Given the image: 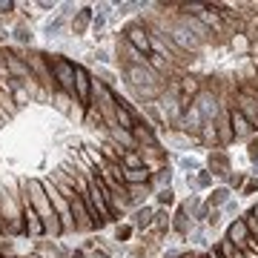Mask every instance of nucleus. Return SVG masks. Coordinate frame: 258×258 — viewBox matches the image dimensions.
<instances>
[{"mask_svg": "<svg viewBox=\"0 0 258 258\" xmlns=\"http://www.w3.org/2000/svg\"><path fill=\"white\" fill-rule=\"evenodd\" d=\"M92 69H86L83 63H75V101L81 106H92Z\"/></svg>", "mask_w": 258, "mask_h": 258, "instance_id": "nucleus-7", "label": "nucleus"}, {"mask_svg": "<svg viewBox=\"0 0 258 258\" xmlns=\"http://www.w3.org/2000/svg\"><path fill=\"white\" fill-rule=\"evenodd\" d=\"M215 141H218V147H230V144H235V132H232V123H230V109H224L218 118H215Z\"/></svg>", "mask_w": 258, "mask_h": 258, "instance_id": "nucleus-15", "label": "nucleus"}, {"mask_svg": "<svg viewBox=\"0 0 258 258\" xmlns=\"http://www.w3.org/2000/svg\"><path fill=\"white\" fill-rule=\"evenodd\" d=\"M169 232H172V210H158L155 207V218H152V230H149V235L166 238Z\"/></svg>", "mask_w": 258, "mask_h": 258, "instance_id": "nucleus-19", "label": "nucleus"}, {"mask_svg": "<svg viewBox=\"0 0 258 258\" xmlns=\"http://www.w3.org/2000/svg\"><path fill=\"white\" fill-rule=\"evenodd\" d=\"M92 78H95L98 83H103V86H109V89H115V86H118V78H120V75L115 72V69H109V66H98V63H95Z\"/></svg>", "mask_w": 258, "mask_h": 258, "instance_id": "nucleus-25", "label": "nucleus"}, {"mask_svg": "<svg viewBox=\"0 0 258 258\" xmlns=\"http://www.w3.org/2000/svg\"><path fill=\"white\" fill-rule=\"evenodd\" d=\"M221 224H224L221 210H212V212H210V218H207V230H218Z\"/></svg>", "mask_w": 258, "mask_h": 258, "instance_id": "nucleus-37", "label": "nucleus"}, {"mask_svg": "<svg viewBox=\"0 0 258 258\" xmlns=\"http://www.w3.org/2000/svg\"><path fill=\"white\" fill-rule=\"evenodd\" d=\"M247 178H249V172H244V169H235V172L227 178V184H224V186H230L232 192H241V189H244V184H247Z\"/></svg>", "mask_w": 258, "mask_h": 258, "instance_id": "nucleus-32", "label": "nucleus"}, {"mask_svg": "<svg viewBox=\"0 0 258 258\" xmlns=\"http://www.w3.org/2000/svg\"><path fill=\"white\" fill-rule=\"evenodd\" d=\"M9 37L15 40V46H20V49H32V43H35V32H32V26H26L23 20L15 23V29H12Z\"/></svg>", "mask_w": 258, "mask_h": 258, "instance_id": "nucleus-21", "label": "nucleus"}, {"mask_svg": "<svg viewBox=\"0 0 258 258\" xmlns=\"http://www.w3.org/2000/svg\"><path fill=\"white\" fill-rule=\"evenodd\" d=\"M212 247H215V252H218L221 258H247V255H244V252H241L238 247H235V244H232V241H227V238H224V235H221L218 241H215Z\"/></svg>", "mask_w": 258, "mask_h": 258, "instance_id": "nucleus-27", "label": "nucleus"}, {"mask_svg": "<svg viewBox=\"0 0 258 258\" xmlns=\"http://www.w3.org/2000/svg\"><path fill=\"white\" fill-rule=\"evenodd\" d=\"M37 9H57V3L55 0H40V3H35Z\"/></svg>", "mask_w": 258, "mask_h": 258, "instance_id": "nucleus-40", "label": "nucleus"}, {"mask_svg": "<svg viewBox=\"0 0 258 258\" xmlns=\"http://www.w3.org/2000/svg\"><path fill=\"white\" fill-rule=\"evenodd\" d=\"M123 181H126V186L149 184L152 181V169H147V166H141V169H123Z\"/></svg>", "mask_w": 258, "mask_h": 258, "instance_id": "nucleus-26", "label": "nucleus"}, {"mask_svg": "<svg viewBox=\"0 0 258 258\" xmlns=\"http://www.w3.org/2000/svg\"><path fill=\"white\" fill-rule=\"evenodd\" d=\"M92 57H95V63H98V66H109V69H115V72H118V60H115V55H112V49L95 46Z\"/></svg>", "mask_w": 258, "mask_h": 258, "instance_id": "nucleus-28", "label": "nucleus"}, {"mask_svg": "<svg viewBox=\"0 0 258 258\" xmlns=\"http://www.w3.org/2000/svg\"><path fill=\"white\" fill-rule=\"evenodd\" d=\"M120 37L126 40V43H132V46L138 49V52H144V55H152V46H149V32H147V23L141 18L129 20L126 26L120 29Z\"/></svg>", "mask_w": 258, "mask_h": 258, "instance_id": "nucleus-6", "label": "nucleus"}, {"mask_svg": "<svg viewBox=\"0 0 258 258\" xmlns=\"http://www.w3.org/2000/svg\"><path fill=\"white\" fill-rule=\"evenodd\" d=\"M49 66L57 81V89L75 101V60H69V55H49Z\"/></svg>", "mask_w": 258, "mask_h": 258, "instance_id": "nucleus-3", "label": "nucleus"}, {"mask_svg": "<svg viewBox=\"0 0 258 258\" xmlns=\"http://www.w3.org/2000/svg\"><path fill=\"white\" fill-rule=\"evenodd\" d=\"M192 227H195V221L189 218V212L178 204L175 210H172V235H178V238H186L189 232H192Z\"/></svg>", "mask_w": 258, "mask_h": 258, "instance_id": "nucleus-18", "label": "nucleus"}, {"mask_svg": "<svg viewBox=\"0 0 258 258\" xmlns=\"http://www.w3.org/2000/svg\"><path fill=\"white\" fill-rule=\"evenodd\" d=\"M192 106L201 112L204 123H215V118H218V115L227 109V101H224L221 95L215 92V89H210V86H201V92L195 95Z\"/></svg>", "mask_w": 258, "mask_h": 258, "instance_id": "nucleus-4", "label": "nucleus"}, {"mask_svg": "<svg viewBox=\"0 0 258 258\" xmlns=\"http://www.w3.org/2000/svg\"><path fill=\"white\" fill-rule=\"evenodd\" d=\"M224 238L227 241H232V244H235V247H244V244H247L249 238H252V235H249V227H247V221H244V215H238V218H232L230 224H227V227H224Z\"/></svg>", "mask_w": 258, "mask_h": 258, "instance_id": "nucleus-11", "label": "nucleus"}, {"mask_svg": "<svg viewBox=\"0 0 258 258\" xmlns=\"http://www.w3.org/2000/svg\"><path fill=\"white\" fill-rule=\"evenodd\" d=\"M106 23H109V18H106V15H95V18H92V35L95 37L103 35V32H106Z\"/></svg>", "mask_w": 258, "mask_h": 258, "instance_id": "nucleus-35", "label": "nucleus"}, {"mask_svg": "<svg viewBox=\"0 0 258 258\" xmlns=\"http://www.w3.org/2000/svg\"><path fill=\"white\" fill-rule=\"evenodd\" d=\"M106 141H112V144H115L118 149H123V152H129V149H138L135 135H132L129 129H120V126L109 129V132H106Z\"/></svg>", "mask_w": 258, "mask_h": 258, "instance_id": "nucleus-20", "label": "nucleus"}, {"mask_svg": "<svg viewBox=\"0 0 258 258\" xmlns=\"http://www.w3.org/2000/svg\"><path fill=\"white\" fill-rule=\"evenodd\" d=\"M152 207H158V210H175L178 207L175 186H164V189H158V192L152 195Z\"/></svg>", "mask_w": 258, "mask_h": 258, "instance_id": "nucleus-22", "label": "nucleus"}, {"mask_svg": "<svg viewBox=\"0 0 258 258\" xmlns=\"http://www.w3.org/2000/svg\"><path fill=\"white\" fill-rule=\"evenodd\" d=\"M230 109V123H232V132H235V141H249V138H255L258 135V129L249 123L244 115H241L235 106H227Z\"/></svg>", "mask_w": 258, "mask_h": 258, "instance_id": "nucleus-14", "label": "nucleus"}, {"mask_svg": "<svg viewBox=\"0 0 258 258\" xmlns=\"http://www.w3.org/2000/svg\"><path fill=\"white\" fill-rule=\"evenodd\" d=\"M232 198H235V192H232L230 186L215 184L210 189V195H204V207H207V210H224L227 201H232Z\"/></svg>", "mask_w": 258, "mask_h": 258, "instance_id": "nucleus-16", "label": "nucleus"}, {"mask_svg": "<svg viewBox=\"0 0 258 258\" xmlns=\"http://www.w3.org/2000/svg\"><path fill=\"white\" fill-rule=\"evenodd\" d=\"M18 6H20V3H12V0H6V3H0V15H12Z\"/></svg>", "mask_w": 258, "mask_h": 258, "instance_id": "nucleus-39", "label": "nucleus"}, {"mask_svg": "<svg viewBox=\"0 0 258 258\" xmlns=\"http://www.w3.org/2000/svg\"><path fill=\"white\" fill-rule=\"evenodd\" d=\"M92 18H95V6H81V12L69 20V35L83 37L92 32Z\"/></svg>", "mask_w": 258, "mask_h": 258, "instance_id": "nucleus-13", "label": "nucleus"}, {"mask_svg": "<svg viewBox=\"0 0 258 258\" xmlns=\"http://www.w3.org/2000/svg\"><path fill=\"white\" fill-rule=\"evenodd\" d=\"M186 241H189V244H195V247H207V227H204V224H195L192 227V232H189V235H186Z\"/></svg>", "mask_w": 258, "mask_h": 258, "instance_id": "nucleus-34", "label": "nucleus"}, {"mask_svg": "<svg viewBox=\"0 0 258 258\" xmlns=\"http://www.w3.org/2000/svg\"><path fill=\"white\" fill-rule=\"evenodd\" d=\"M152 218H155V207H152V204H144V207H138V210H132L126 215V221L132 224L135 232H141V235L152 230Z\"/></svg>", "mask_w": 258, "mask_h": 258, "instance_id": "nucleus-12", "label": "nucleus"}, {"mask_svg": "<svg viewBox=\"0 0 258 258\" xmlns=\"http://www.w3.org/2000/svg\"><path fill=\"white\" fill-rule=\"evenodd\" d=\"M204 118H201V112L195 109V106H186L184 109V115H181V120H178V126L175 129H181V132H186L189 138H201V132H204Z\"/></svg>", "mask_w": 258, "mask_h": 258, "instance_id": "nucleus-10", "label": "nucleus"}, {"mask_svg": "<svg viewBox=\"0 0 258 258\" xmlns=\"http://www.w3.org/2000/svg\"><path fill=\"white\" fill-rule=\"evenodd\" d=\"M69 258H89V252H86L83 247H78V249H72V255Z\"/></svg>", "mask_w": 258, "mask_h": 258, "instance_id": "nucleus-41", "label": "nucleus"}, {"mask_svg": "<svg viewBox=\"0 0 258 258\" xmlns=\"http://www.w3.org/2000/svg\"><path fill=\"white\" fill-rule=\"evenodd\" d=\"M120 166H123V169H141V166H147V164H144V155H141L138 149H129V152H123V158H120Z\"/></svg>", "mask_w": 258, "mask_h": 258, "instance_id": "nucleus-31", "label": "nucleus"}, {"mask_svg": "<svg viewBox=\"0 0 258 258\" xmlns=\"http://www.w3.org/2000/svg\"><path fill=\"white\" fill-rule=\"evenodd\" d=\"M132 235H135V227H132L129 221L115 224V230H112V241H118V244H126V241H132Z\"/></svg>", "mask_w": 258, "mask_h": 258, "instance_id": "nucleus-29", "label": "nucleus"}, {"mask_svg": "<svg viewBox=\"0 0 258 258\" xmlns=\"http://www.w3.org/2000/svg\"><path fill=\"white\" fill-rule=\"evenodd\" d=\"M204 166H207V161L201 155H195V152H184V155L175 158V169L181 175H198Z\"/></svg>", "mask_w": 258, "mask_h": 258, "instance_id": "nucleus-17", "label": "nucleus"}, {"mask_svg": "<svg viewBox=\"0 0 258 258\" xmlns=\"http://www.w3.org/2000/svg\"><path fill=\"white\" fill-rule=\"evenodd\" d=\"M20 186H23V195L29 198V204L35 207V212L43 218L46 238H63V227H60V218H57L55 207H52L46 189H43V181L40 178H20Z\"/></svg>", "mask_w": 258, "mask_h": 258, "instance_id": "nucleus-1", "label": "nucleus"}, {"mask_svg": "<svg viewBox=\"0 0 258 258\" xmlns=\"http://www.w3.org/2000/svg\"><path fill=\"white\" fill-rule=\"evenodd\" d=\"M66 29H69V20H63L60 15H55V18H46L43 20V26H40V35H46V37H63L66 35Z\"/></svg>", "mask_w": 258, "mask_h": 258, "instance_id": "nucleus-23", "label": "nucleus"}, {"mask_svg": "<svg viewBox=\"0 0 258 258\" xmlns=\"http://www.w3.org/2000/svg\"><path fill=\"white\" fill-rule=\"evenodd\" d=\"M207 169L212 172V178L215 181H221V184H227V178L232 175V155L227 152V149L215 147V149H207Z\"/></svg>", "mask_w": 258, "mask_h": 258, "instance_id": "nucleus-5", "label": "nucleus"}, {"mask_svg": "<svg viewBox=\"0 0 258 258\" xmlns=\"http://www.w3.org/2000/svg\"><path fill=\"white\" fill-rule=\"evenodd\" d=\"M20 207H23V221H26V232H29V238H46V227H43V218H40V215L35 212V207L29 204L26 195H23Z\"/></svg>", "mask_w": 258, "mask_h": 258, "instance_id": "nucleus-9", "label": "nucleus"}, {"mask_svg": "<svg viewBox=\"0 0 258 258\" xmlns=\"http://www.w3.org/2000/svg\"><path fill=\"white\" fill-rule=\"evenodd\" d=\"M221 215H224V218H227V215H235V218H238V215H241V204L235 201V198H232V201H227V207L221 210Z\"/></svg>", "mask_w": 258, "mask_h": 258, "instance_id": "nucleus-38", "label": "nucleus"}, {"mask_svg": "<svg viewBox=\"0 0 258 258\" xmlns=\"http://www.w3.org/2000/svg\"><path fill=\"white\" fill-rule=\"evenodd\" d=\"M241 198H252V195H258V178H252L249 175L247 178V184H244V189H241Z\"/></svg>", "mask_w": 258, "mask_h": 258, "instance_id": "nucleus-36", "label": "nucleus"}, {"mask_svg": "<svg viewBox=\"0 0 258 258\" xmlns=\"http://www.w3.org/2000/svg\"><path fill=\"white\" fill-rule=\"evenodd\" d=\"M175 178H178V172L172 169V164H166V166H158L155 172H152V181H155V189H164V186H175Z\"/></svg>", "mask_w": 258, "mask_h": 258, "instance_id": "nucleus-24", "label": "nucleus"}, {"mask_svg": "<svg viewBox=\"0 0 258 258\" xmlns=\"http://www.w3.org/2000/svg\"><path fill=\"white\" fill-rule=\"evenodd\" d=\"M195 184H198V192H210L212 186H215V178H212V172L207 169V166L195 175Z\"/></svg>", "mask_w": 258, "mask_h": 258, "instance_id": "nucleus-33", "label": "nucleus"}, {"mask_svg": "<svg viewBox=\"0 0 258 258\" xmlns=\"http://www.w3.org/2000/svg\"><path fill=\"white\" fill-rule=\"evenodd\" d=\"M69 210H72V218H75V232H78V235H92L95 221H92V215H89L86 204H83V198L78 192L69 198Z\"/></svg>", "mask_w": 258, "mask_h": 258, "instance_id": "nucleus-8", "label": "nucleus"}, {"mask_svg": "<svg viewBox=\"0 0 258 258\" xmlns=\"http://www.w3.org/2000/svg\"><path fill=\"white\" fill-rule=\"evenodd\" d=\"M230 106H235V109L258 129V95H255V89H252L249 83H235V86H232Z\"/></svg>", "mask_w": 258, "mask_h": 258, "instance_id": "nucleus-2", "label": "nucleus"}, {"mask_svg": "<svg viewBox=\"0 0 258 258\" xmlns=\"http://www.w3.org/2000/svg\"><path fill=\"white\" fill-rule=\"evenodd\" d=\"M6 37H9V35H3V32H0V46H3V43H6Z\"/></svg>", "mask_w": 258, "mask_h": 258, "instance_id": "nucleus-42", "label": "nucleus"}, {"mask_svg": "<svg viewBox=\"0 0 258 258\" xmlns=\"http://www.w3.org/2000/svg\"><path fill=\"white\" fill-rule=\"evenodd\" d=\"M12 258H20V255H12Z\"/></svg>", "mask_w": 258, "mask_h": 258, "instance_id": "nucleus-43", "label": "nucleus"}, {"mask_svg": "<svg viewBox=\"0 0 258 258\" xmlns=\"http://www.w3.org/2000/svg\"><path fill=\"white\" fill-rule=\"evenodd\" d=\"M181 207H184L186 212H189V218H195V212L201 210L204 207V195H198V192H192V195H184V198H181Z\"/></svg>", "mask_w": 258, "mask_h": 258, "instance_id": "nucleus-30", "label": "nucleus"}]
</instances>
